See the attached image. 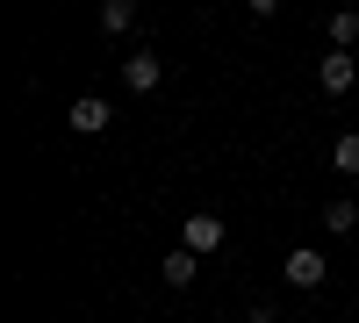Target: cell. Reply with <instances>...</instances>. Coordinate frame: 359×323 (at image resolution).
<instances>
[{"mask_svg":"<svg viewBox=\"0 0 359 323\" xmlns=\"http://www.w3.org/2000/svg\"><path fill=\"white\" fill-rule=\"evenodd\" d=\"M280 280H287V287H323V252H309V245H302V252H287Z\"/></svg>","mask_w":359,"mask_h":323,"instance_id":"obj_5","label":"cell"},{"mask_svg":"<svg viewBox=\"0 0 359 323\" xmlns=\"http://www.w3.org/2000/svg\"><path fill=\"white\" fill-rule=\"evenodd\" d=\"M158 50H130L123 57V86H130V94H158Z\"/></svg>","mask_w":359,"mask_h":323,"instance_id":"obj_2","label":"cell"},{"mask_svg":"<svg viewBox=\"0 0 359 323\" xmlns=\"http://www.w3.org/2000/svg\"><path fill=\"white\" fill-rule=\"evenodd\" d=\"M65 123H72L79 137H101V130L115 123V115H108V101H101V94H79V101L65 108Z\"/></svg>","mask_w":359,"mask_h":323,"instance_id":"obj_3","label":"cell"},{"mask_svg":"<svg viewBox=\"0 0 359 323\" xmlns=\"http://www.w3.org/2000/svg\"><path fill=\"white\" fill-rule=\"evenodd\" d=\"M180 245H187L194 259H208V252H223V216H208V209H194L187 223H180Z\"/></svg>","mask_w":359,"mask_h":323,"instance_id":"obj_1","label":"cell"},{"mask_svg":"<svg viewBox=\"0 0 359 323\" xmlns=\"http://www.w3.org/2000/svg\"><path fill=\"white\" fill-rule=\"evenodd\" d=\"M331 165H338V172H359V130H345V137L331 144Z\"/></svg>","mask_w":359,"mask_h":323,"instance_id":"obj_10","label":"cell"},{"mask_svg":"<svg viewBox=\"0 0 359 323\" xmlns=\"http://www.w3.org/2000/svg\"><path fill=\"white\" fill-rule=\"evenodd\" d=\"M194 266H201V259H194L187 245H172V252L158 259V273H165V287H194Z\"/></svg>","mask_w":359,"mask_h":323,"instance_id":"obj_6","label":"cell"},{"mask_svg":"<svg viewBox=\"0 0 359 323\" xmlns=\"http://www.w3.org/2000/svg\"><path fill=\"white\" fill-rule=\"evenodd\" d=\"M352 79H359L352 50H331V57H323V65H316V86H323V94H352Z\"/></svg>","mask_w":359,"mask_h":323,"instance_id":"obj_4","label":"cell"},{"mask_svg":"<svg viewBox=\"0 0 359 323\" xmlns=\"http://www.w3.org/2000/svg\"><path fill=\"white\" fill-rule=\"evenodd\" d=\"M359 43V8H338L331 15V50H352Z\"/></svg>","mask_w":359,"mask_h":323,"instance_id":"obj_8","label":"cell"},{"mask_svg":"<svg viewBox=\"0 0 359 323\" xmlns=\"http://www.w3.org/2000/svg\"><path fill=\"white\" fill-rule=\"evenodd\" d=\"M323 230H331V238H352V230H359V201H323Z\"/></svg>","mask_w":359,"mask_h":323,"instance_id":"obj_7","label":"cell"},{"mask_svg":"<svg viewBox=\"0 0 359 323\" xmlns=\"http://www.w3.org/2000/svg\"><path fill=\"white\" fill-rule=\"evenodd\" d=\"M101 29H108V36H130V29H137V8H130V0H108V8H101Z\"/></svg>","mask_w":359,"mask_h":323,"instance_id":"obj_9","label":"cell"}]
</instances>
